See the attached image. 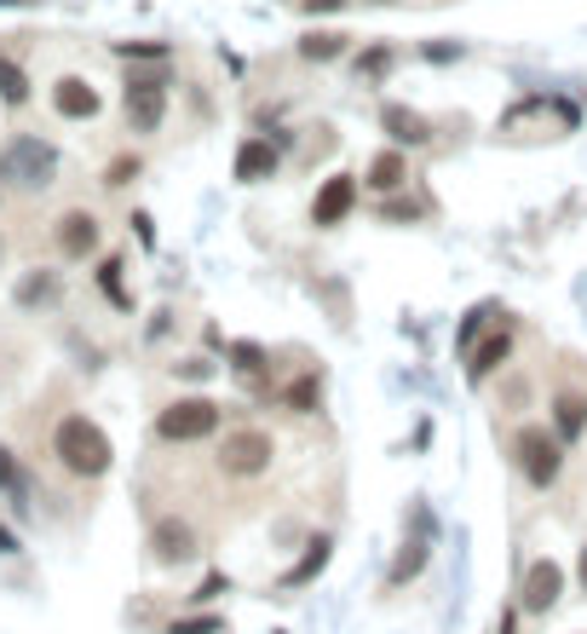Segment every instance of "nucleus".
<instances>
[{"label": "nucleus", "mask_w": 587, "mask_h": 634, "mask_svg": "<svg viewBox=\"0 0 587 634\" xmlns=\"http://www.w3.org/2000/svg\"><path fill=\"white\" fill-rule=\"evenodd\" d=\"M53 455L64 462V473H75V479H105L110 462H116L110 433H105L98 421H87V416H64V421H58Z\"/></svg>", "instance_id": "1"}, {"label": "nucleus", "mask_w": 587, "mask_h": 634, "mask_svg": "<svg viewBox=\"0 0 587 634\" xmlns=\"http://www.w3.org/2000/svg\"><path fill=\"white\" fill-rule=\"evenodd\" d=\"M513 455H519V473L535 491H553L558 473H565V439L547 433V427H535V421L513 433Z\"/></svg>", "instance_id": "2"}, {"label": "nucleus", "mask_w": 587, "mask_h": 634, "mask_svg": "<svg viewBox=\"0 0 587 634\" xmlns=\"http://www.w3.org/2000/svg\"><path fill=\"white\" fill-rule=\"evenodd\" d=\"M58 173V150L46 139H12L7 150H0V180H12L23 191H46Z\"/></svg>", "instance_id": "3"}, {"label": "nucleus", "mask_w": 587, "mask_h": 634, "mask_svg": "<svg viewBox=\"0 0 587 634\" xmlns=\"http://www.w3.org/2000/svg\"><path fill=\"white\" fill-rule=\"evenodd\" d=\"M219 404L214 398H173L167 410L156 416V439L167 444H196V439H214L219 433Z\"/></svg>", "instance_id": "4"}, {"label": "nucleus", "mask_w": 587, "mask_h": 634, "mask_svg": "<svg viewBox=\"0 0 587 634\" xmlns=\"http://www.w3.org/2000/svg\"><path fill=\"white\" fill-rule=\"evenodd\" d=\"M271 455H276V439L265 427H237V433H225V444H219V473L260 479V473H271Z\"/></svg>", "instance_id": "5"}, {"label": "nucleus", "mask_w": 587, "mask_h": 634, "mask_svg": "<svg viewBox=\"0 0 587 634\" xmlns=\"http://www.w3.org/2000/svg\"><path fill=\"white\" fill-rule=\"evenodd\" d=\"M558 600H565V566H558L553 554H542V560H530L524 577H519V612L547 617Z\"/></svg>", "instance_id": "6"}, {"label": "nucleus", "mask_w": 587, "mask_h": 634, "mask_svg": "<svg viewBox=\"0 0 587 634\" xmlns=\"http://www.w3.org/2000/svg\"><path fill=\"white\" fill-rule=\"evenodd\" d=\"M121 105H127V121H133V133H156L162 116H167V82H162V75H133Z\"/></svg>", "instance_id": "7"}, {"label": "nucleus", "mask_w": 587, "mask_h": 634, "mask_svg": "<svg viewBox=\"0 0 587 634\" xmlns=\"http://www.w3.org/2000/svg\"><path fill=\"white\" fill-rule=\"evenodd\" d=\"M357 173H328V180L317 185V196H312V225H323V232H335V225H346L351 219V208H357Z\"/></svg>", "instance_id": "8"}, {"label": "nucleus", "mask_w": 587, "mask_h": 634, "mask_svg": "<svg viewBox=\"0 0 587 634\" xmlns=\"http://www.w3.org/2000/svg\"><path fill=\"white\" fill-rule=\"evenodd\" d=\"M196 554V525L191 519H156L150 525V560L156 566H185Z\"/></svg>", "instance_id": "9"}, {"label": "nucleus", "mask_w": 587, "mask_h": 634, "mask_svg": "<svg viewBox=\"0 0 587 634\" xmlns=\"http://www.w3.org/2000/svg\"><path fill=\"white\" fill-rule=\"evenodd\" d=\"M53 110L64 121H93L98 116V87L81 82V75H64V82L53 87Z\"/></svg>", "instance_id": "10"}, {"label": "nucleus", "mask_w": 587, "mask_h": 634, "mask_svg": "<svg viewBox=\"0 0 587 634\" xmlns=\"http://www.w3.org/2000/svg\"><path fill=\"white\" fill-rule=\"evenodd\" d=\"M507 358H513V329H490V335H483L478 346H472V364H467V380H490Z\"/></svg>", "instance_id": "11"}, {"label": "nucleus", "mask_w": 587, "mask_h": 634, "mask_svg": "<svg viewBox=\"0 0 587 634\" xmlns=\"http://www.w3.org/2000/svg\"><path fill=\"white\" fill-rule=\"evenodd\" d=\"M380 127L392 133V144H410V150L432 144V121L421 110H410V105H387V110H380Z\"/></svg>", "instance_id": "12"}, {"label": "nucleus", "mask_w": 587, "mask_h": 634, "mask_svg": "<svg viewBox=\"0 0 587 634\" xmlns=\"http://www.w3.org/2000/svg\"><path fill=\"white\" fill-rule=\"evenodd\" d=\"M58 248L69 254V260H87V254L98 248V219H93L87 208H69V214L58 219Z\"/></svg>", "instance_id": "13"}, {"label": "nucleus", "mask_w": 587, "mask_h": 634, "mask_svg": "<svg viewBox=\"0 0 587 634\" xmlns=\"http://www.w3.org/2000/svg\"><path fill=\"white\" fill-rule=\"evenodd\" d=\"M276 144L271 139H242V150H237V180L242 185H260V180H276Z\"/></svg>", "instance_id": "14"}, {"label": "nucleus", "mask_w": 587, "mask_h": 634, "mask_svg": "<svg viewBox=\"0 0 587 634\" xmlns=\"http://www.w3.org/2000/svg\"><path fill=\"white\" fill-rule=\"evenodd\" d=\"M553 433L565 439V444H576L587 433V398L581 393H558L553 398Z\"/></svg>", "instance_id": "15"}, {"label": "nucleus", "mask_w": 587, "mask_h": 634, "mask_svg": "<svg viewBox=\"0 0 587 634\" xmlns=\"http://www.w3.org/2000/svg\"><path fill=\"white\" fill-rule=\"evenodd\" d=\"M403 180H410V162H403V150H380V157L369 162V173H363L369 191H398Z\"/></svg>", "instance_id": "16"}, {"label": "nucleus", "mask_w": 587, "mask_h": 634, "mask_svg": "<svg viewBox=\"0 0 587 634\" xmlns=\"http://www.w3.org/2000/svg\"><path fill=\"white\" fill-rule=\"evenodd\" d=\"M328 554H335V537H312V542H305V554H300V566L283 577V589H305V582L328 566Z\"/></svg>", "instance_id": "17"}, {"label": "nucleus", "mask_w": 587, "mask_h": 634, "mask_svg": "<svg viewBox=\"0 0 587 634\" xmlns=\"http://www.w3.org/2000/svg\"><path fill=\"white\" fill-rule=\"evenodd\" d=\"M426 571V537H410L398 548V560H392V571H387V589H403L410 577H421Z\"/></svg>", "instance_id": "18"}, {"label": "nucleus", "mask_w": 587, "mask_h": 634, "mask_svg": "<svg viewBox=\"0 0 587 634\" xmlns=\"http://www.w3.org/2000/svg\"><path fill=\"white\" fill-rule=\"evenodd\" d=\"M283 404L294 416H312L317 404H323V375H300V380H289V393H283Z\"/></svg>", "instance_id": "19"}, {"label": "nucleus", "mask_w": 587, "mask_h": 634, "mask_svg": "<svg viewBox=\"0 0 587 634\" xmlns=\"http://www.w3.org/2000/svg\"><path fill=\"white\" fill-rule=\"evenodd\" d=\"M346 53V35H335V30H312L300 41V58H312V64H328V58H340Z\"/></svg>", "instance_id": "20"}, {"label": "nucleus", "mask_w": 587, "mask_h": 634, "mask_svg": "<svg viewBox=\"0 0 587 634\" xmlns=\"http://www.w3.org/2000/svg\"><path fill=\"white\" fill-rule=\"evenodd\" d=\"M265 364H271V358H265V346H253V341H237V346H231V369H237L242 380H260Z\"/></svg>", "instance_id": "21"}, {"label": "nucleus", "mask_w": 587, "mask_h": 634, "mask_svg": "<svg viewBox=\"0 0 587 634\" xmlns=\"http://www.w3.org/2000/svg\"><path fill=\"white\" fill-rule=\"evenodd\" d=\"M0 98H7V105H23V98H30V75H23L7 53H0Z\"/></svg>", "instance_id": "22"}, {"label": "nucleus", "mask_w": 587, "mask_h": 634, "mask_svg": "<svg viewBox=\"0 0 587 634\" xmlns=\"http://www.w3.org/2000/svg\"><path fill=\"white\" fill-rule=\"evenodd\" d=\"M98 289H105L116 307H127V289H121V260H105L98 266Z\"/></svg>", "instance_id": "23"}, {"label": "nucleus", "mask_w": 587, "mask_h": 634, "mask_svg": "<svg viewBox=\"0 0 587 634\" xmlns=\"http://www.w3.org/2000/svg\"><path fill=\"white\" fill-rule=\"evenodd\" d=\"M167 634H219V617H178L167 623Z\"/></svg>", "instance_id": "24"}, {"label": "nucleus", "mask_w": 587, "mask_h": 634, "mask_svg": "<svg viewBox=\"0 0 587 634\" xmlns=\"http://www.w3.org/2000/svg\"><path fill=\"white\" fill-rule=\"evenodd\" d=\"M387 69H392V53H387V46H374V53L357 58V75H387Z\"/></svg>", "instance_id": "25"}, {"label": "nucleus", "mask_w": 587, "mask_h": 634, "mask_svg": "<svg viewBox=\"0 0 587 634\" xmlns=\"http://www.w3.org/2000/svg\"><path fill=\"white\" fill-rule=\"evenodd\" d=\"M133 173H139V157H116V162H110V173H105V185H127Z\"/></svg>", "instance_id": "26"}, {"label": "nucleus", "mask_w": 587, "mask_h": 634, "mask_svg": "<svg viewBox=\"0 0 587 634\" xmlns=\"http://www.w3.org/2000/svg\"><path fill=\"white\" fill-rule=\"evenodd\" d=\"M178 375H191V380H202V375H214V364H208V358H185V364H178Z\"/></svg>", "instance_id": "27"}, {"label": "nucleus", "mask_w": 587, "mask_h": 634, "mask_svg": "<svg viewBox=\"0 0 587 634\" xmlns=\"http://www.w3.org/2000/svg\"><path fill=\"white\" fill-rule=\"evenodd\" d=\"M380 214H387V219H398V225H403V219H415V202H387V208H380Z\"/></svg>", "instance_id": "28"}, {"label": "nucleus", "mask_w": 587, "mask_h": 634, "mask_svg": "<svg viewBox=\"0 0 587 634\" xmlns=\"http://www.w3.org/2000/svg\"><path fill=\"white\" fill-rule=\"evenodd\" d=\"M0 485H18V468H12V450L0 444Z\"/></svg>", "instance_id": "29"}, {"label": "nucleus", "mask_w": 587, "mask_h": 634, "mask_svg": "<svg viewBox=\"0 0 587 634\" xmlns=\"http://www.w3.org/2000/svg\"><path fill=\"white\" fill-rule=\"evenodd\" d=\"M300 7H305V12H340L346 0H300Z\"/></svg>", "instance_id": "30"}, {"label": "nucleus", "mask_w": 587, "mask_h": 634, "mask_svg": "<svg viewBox=\"0 0 587 634\" xmlns=\"http://www.w3.org/2000/svg\"><path fill=\"white\" fill-rule=\"evenodd\" d=\"M576 582H581V594H587V542H581V554H576Z\"/></svg>", "instance_id": "31"}, {"label": "nucleus", "mask_w": 587, "mask_h": 634, "mask_svg": "<svg viewBox=\"0 0 587 634\" xmlns=\"http://www.w3.org/2000/svg\"><path fill=\"white\" fill-rule=\"evenodd\" d=\"M18 548V537H12V530H0V554H12Z\"/></svg>", "instance_id": "32"}, {"label": "nucleus", "mask_w": 587, "mask_h": 634, "mask_svg": "<svg viewBox=\"0 0 587 634\" xmlns=\"http://www.w3.org/2000/svg\"><path fill=\"white\" fill-rule=\"evenodd\" d=\"M374 7H387V0H374Z\"/></svg>", "instance_id": "33"}]
</instances>
